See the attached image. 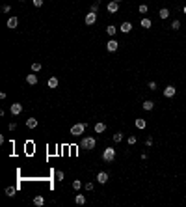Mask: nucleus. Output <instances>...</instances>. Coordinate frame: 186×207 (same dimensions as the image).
Masks as SVG:
<instances>
[{"label": "nucleus", "mask_w": 186, "mask_h": 207, "mask_svg": "<svg viewBox=\"0 0 186 207\" xmlns=\"http://www.w3.org/2000/svg\"><path fill=\"white\" fill-rule=\"evenodd\" d=\"M95 146H97V140H95L93 136H84V138H82V142H80V148H82V149H86V151L95 149Z\"/></svg>", "instance_id": "1"}, {"label": "nucleus", "mask_w": 186, "mask_h": 207, "mask_svg": "<svg viewBox=\"0 0 186 207\" xmlns=\"http://www.w3.org/2000/svg\"><path fill=\"white\" fill-rule=\"evenodd\" d=\"M102 160L104 162H114L115 160V148H106L102 151Z\"/></svg>", "instance_id": "2"}, {"label": "nucleus", "mask_w": 186, "mask_h": 207, "mask_svg": "<svg viewBox=\"0 0 186 207\" xmlns=\"http://www.w3.org/2000/svg\"><path fill=\"white\" fill-rule=\"evenodd\" d=\"M86 127H88L86 123H74L71 127V134L73 136H82L84 133H86Z\"/></svg>", "instance_id": "3"}, {"label": "nucleus", "mask_w": 186, "mask_h": 207, "mask_svg": "<svg viewBox=\"0 0 186 207\" xmlns=\"http://www.w3.org/2000/svg\"><path fill=\"white\" fill-rule=\"evenodd\" d=\"M95 23H97V13H95V11H89V13L86 15V24H88V26H93Z\"/></svg>", "instance_id": "4"}, {"label": "nucleus", "mask_w": 186, "mask_h": 207, "mask_svg": "<svg viewBox=\"0 0 186 207\" xmlns=\"http://www.w3.org/2000/svg\"><path fill=\"white\" fill-rule=\"evenodd\" d=\"M106 9H108V13H117L119 11V2H114V0H110L108 2V6H106Z\"/></svg>", "instance_id": "5"}, {"label": "nucleus", "mask_w": 186, "mask_h": 207, "mask_svg": "<svg viewBox=\"0 0 186 207\" xmlns=\"http://www.w3.org/2000/svg\"><path fill=\"white\" fill-rule=\"evenodd\" d=\"M175 93H177V90H175V86H166L164 88V97H175Z\"/></svg>", "instance_id": "6"}, {"label": "nucleus", "mask_w": 186, "mask_h": 207, "mask_svg": "<svg viewBox=\"0 0 186 207\" xmlns=\"http://www.w3.org/2000/svg\"><path fill=\"white\" fill-rule=\"evenodd\" d=\"M6 24H8V28H9V30H15V28L19 26V19L15 17V15H11V17L8 19V23H6Z\"/></svg>", "instance_id": "7"}, {"label": "nucleus", "mask_w": 186, "mask_h": 207, "mask_svg": "<svg viewBox=\"0 0 186 207\" xmlns=\"http://www.w3.org/2000/svg\"><path fill=\"white\" fill-rule=\"evenodd\" d=\"M117 49H119V43L115 41V39H110V41L106 43V50H108V52H115Z\"/></svg>", "instance_id": "8"}, {"label": "nucleus", "mask_w": 186, "mask_h": 207, "mask_svg": "<svg viewBox=\"0 0 186 207\" xmlns=\"http://www.w3.org/2000/svg\"><path fill=\"white\" fill-rule=\"evenodd\" d=\"M108 177H110V175L106 174V172H99V174H97V183H100V185L108 183Z\"/></svg>", "instance_id": "9"}, {"label": "nucleus", "mask_w": 186, "mask_h": 207, "mask_svg": "<svg viewBox=\"0 0 186 207\" xmlns=\"http://www.w3.org/2000/svg\"><path fill=\"white\" fill-rule=\"evenodd\" d=\"M9 110H11V114H13V116H19V114L22 112V105H21V103H13Z\"/></svg>", "instance_id": "10"}, {"label": "nucleus", "mask_w": 186, "mask_h": 207, "mask_svg": "<svg viewBox=\"0 0 186 207\" xmlns=\"http://www.w3.org/2000/svg\"><path fill=\"white\" fill-rule=\"evenodd\" d=\"M130 30H132V24H130L128 21H125V23H121V26H119V32H123V34H128Z\"/></svg>", "instance_id": "11"}, {"label": "nucleus", "mask_w": 186, "mask_h": 207, "mask_svg": "<svg viewBox=\"0 0 186 207\" xmlns=\"http://www.w3.org/2000/svg\"><path fill=\"white\" fill-rule=\"evenodd\" d=\"M47 84H48V88H50V90H54V88H58L60 80H58V77H54V75H52V77L48 78V82H47Z\"/></svg>", "instance_id": "12"}, {"label": "nucleus", "mask_w": 186, "mask_h": 207, "mask_svg": "<svg viewBox=\"0 0 186 207\" xmlns=\"http://www.w3.org/2000/svg\"><path fill=\"white\" fill-rule=\"evenodd\" d=\"M140 24H142V28H145V30H149L151 26H153V21H151L149 17H143L142 21H140Z\"/></svg>", "instance_id": "13"}, {"label": "nucleus", "mask_w": 186, "mask_h": 207, "mask_svg": "<svg viewBox=\"0 0 186 207\" xmlns=\"http://www.w3.org/2000/svg\"><path fill=\"white\" fill-rule=\"evenodd\" d=\"M106 131V123H102V122H99V123H95V133L100 134V133H104Z\"/></svg>", "instance_id": "14"}, {"label": "nucleus", "mask_w": 186, "mask_h": 207, "mask_svg": "<svg viewBox=\"0 0 186 207\" xmlns=\"http://www.w3.org/2000/svg\"><path fill=\"white\" fill-rule=\"evenodd\" d=\"M134 125H136V129H145V127H147V122H145V119H142V118H138L136 119V122H134Z\"/></svg>", "instance_id": "15"}, {"label": "nucleus", "mask_w": 186, "mask_h": 207, "mask_svg": "<svg viewBox=\"0 0 186 207\" xmlns=\"http://www.w3.org/2000/svg\"><path fill=\"white\" fill-rule=\"evenodd\" d=\"M26 82L30 86H36L37 84V75H26Z\"/></svg>", "instance_id": "16"}, {"label": "nucleus", "mask_w": 186, "mask_h": 207, "mask_svg": "<svg viewBox=\"0 0 186 207\" xmlns=\"http://www.w3.org/2000/svg\"><path fill=\"white\" fill-rule=\"evenodd\" d=\"M26 127H28V129H36V127H37V119H36V118H28V119H26Z\"/></svg>", "instance_id": "17"}, {"label": "nucleus", "mask_w": 186, "mask_h": 207, "mask_svg": "<svg viewBox=\"0 0 186 207\" xmlns=\"http://www.w3.org/2000/svg\"><path fill=\"white\" fill-rule=\"evenodd\" d=\"M158 17L162 19V21H166V19L169 17V9L168 8H162V9H160V13H158Z\"/></svg>", "instance_id": "18"}, {"label": "nucleus", "mask_w": 186, "mask_h": 207, "mask_svg": "<svg viewBox=\"0 0 186 207\" xmlns=\"http://www.w3.org/2000/svg\"><path fill=\"white\" fill-rule=\"evenodd\" d=\"M142 107H143V110H153L154 108V103H153V101H149V99H145Z\"/></svg>", "instance_id": "19"}, {"label": "nucleus", "mask_w": 186, "mask_h": 207, "mask_svg": "<svg viewBox=\"0 0 186 207\" xmlns=\"http://www.w3.org/2000/svg\"><path fill=\"white\" fill-rule=\"evenodd\" d=\"M115 32H117V28H115L114 24H108V26H106V34H108L110 37H114V36H115Z\"/></svg>", "instance_id": "20"}, {"label": "nucleus", "mask_w": 186, "mask_h": 207, "mask_svg": "<svg viewBox=\"0 0 186 207\" xmlns=\"http://www.w3.org/2000/svg\"><path fill=\"white\" fill-rule=\"evenodd\" d=\"M34 205H37V207L45 205V198L43 196H34Z\"/></svg>", "instance_id": "21"}, {"label": "nucleus", "mask_w": 186, "mask_h": 207, "mask_svg": "<svg viewBox=\"0 0 186 207\" xmlns=\"http://www.w3.org/2000/svg\"><path fill=\"white\" fill-rule=\"evenodd\" d=\"M74 201H77L78 205H84V203H86V196H84V194H77V198H74Z\"/></svg>", "instance_id": "22"}, {"label": "nucleus", "mask_w": 186, "mask_h": 207, "mask_svg": "<svg viewBox=\"0 0 186 207\" xmlns=\"http://www.w3.org/2000/svg\"><path fill=\"white\" fill-rule=\"evenodd\" d=\"M15 192H17V189H15V187H8V189H6V196H9V198H13Z\"/></svg>", "instance_id": "23"}, {"label": "nucleus", "mask_w": 186, "mask_h": 207, "mask_svg": "<svg viewBox=\"0 0 186 207\" xmlns=\"http://www.w3.org/2000/svg\"><path fill=\"white\" fill-rule=\"evenodd\" d=\"M112 140H114L115 144H119V142H121V140H123V133H115V134L112 136Z\"/></svg>", "instance_id": "24"}, {"label": "nucleus", "mask_w": 186, "mask_h": 207, "mask_svg": "<svg viewBox=\"0 0 186 207\" xmlns=\"http://www.w3.org/2000/svg\"><path fill=\"white\" fill-rule=\"evenodd\" d=\"M80 189H82V181H80V179H74V181H73V190H80Z\"/></svg>", "instance_id": "25"}, {"label": "nucleus", "mask_w": 186, "mask_h": 207, "mask_svg": "<svg viewBox=\"0 0 186 207\" xmlns=\"http://www.w3.org/2000/svg\"><path fill=\"white\" fill-rule=\"evenodd\" d=\"M32 71H34V73H39V71H41V64H39V62H34V64H32Z\"/></svg>", "instance_id": "26"}, {"label": "nucleus", "mask_w": 186, "mask_h": 207, "mask_svg": "<svg viewBox=\"0 0 186 207\" xmlns=\"http://www.w3.org/2000/svg\"><path fill=\"white\" fill-rule=\"evenodd\" d=\"M127 142H128V146H134V144L138 142V138H136V136H134V134H130L128 138H127Z\"/></svg>", "instance_id": "27"}, {"label": "nucleus", "mask_w": 186, "mask_h": 207, "mask_svg": "<svg viewBox=\"0 0 186 207\" xmlns=\"http://www.w3.org/2000/svg\"><path fill=\"white\" fill-rule=\"evenodd\" d=\"M99 6H100V4L97 2V0H95V2L91 4V8H89V11H95V13H97V11H99Z\"/></svg>", "instance_id": "28"}, {"label": "nucleus", "mask_w": 186, "mask_h": 207, "mask_svg": "<svg viewBox=\"0 0 186 207\" xmlns=\"http://www.w3.org/2000/svg\"><path fill=\"white\" fill-rule=\"evenodd\" d=\"M56 179H58V181H63V179H65V174H63L62 170H58V172H56Z\"/></svg>", "instance_id": "29"}, {"label": "nucleus", "mask_w": 186, "mask_h": 207, "mask_svg": "<svg viewBox=\"0 0 186 207\" xmlns=\"http://www.w3.org/2000/svg\"><path fill=\"white\" fill-rule=\"evenodd\" d=\"M171 28H173V30H179V28H180V21H179V19H175V21L171 23Z\"/></svg>", "instance_id": "30"}, {"label": "nucleus", "mask_w": 186, "mask_h": 207, "mask_svg": "<svg viewBox=\"0 0 186 207\" xmlns=\"http://www.w3.org/2000/svg\"><path fill=\"white\" fill-rule=\"evenodd\" d=\"M147 88L151 90V92H154V90H157V82H154V80H151V82L147 84Z\"/></svg>", "instance_id": "31"}, {"label": "nucleus", "mask_w": 186, "mask_h": 207, "mask_svg": "<svg viewBox=\"0 0 186 207\" xmlns=\"http://www.w3.org/2000/svg\"><path fill=\"white\" fill-rule=\"evenodd\" d=\"M138 9H140V13H147V11H149V8H147V4H142V6H140Z\"/></svg>", "instance_id": "32"}, {"label": "nucleus", "mask_w": 186, "mask_h": 207, "mask_svg": "<svg viewBox=\"0 0 186 207\" xmlns=\"http://www.w3.org/2000/svg\"><path fill=\"white\" fill-rule=\"evenodd\" d=\"M32 4H34L36 8H41V6H43V0H32Z\"/></svg>", "instance_id": "33"}, {"label": "nucleus", "mask_w": 186, "mask_h": 207, "mask_svg": "<svg viewBox=\"0 0 186 207\" xmlns=\"http://www.w3.org/2000/svg\"><path fill=\"white\" fill-rule=\"evenodd\" d=\"M93 183H91V181H88V183H86V190H89V192H91V190H93Z\"/></svg>", "instance_id": "34"}, {"label": "nucleus", "mask_w": 186, "mask_h": 207, "mask_svg": "<svg viewBox=\"0 0 186 207\" xmlns=\"http://www.w3.org/2000/svg\"><path fill=\"white\" fill-rule=\"evenodd\" d=\"M145 146H147V148H151V146H153V138H151V136H147V140H145Z\"/></svg>", "instance_id": "35"}, {"label": "nucleus", "mask_w": 186, "mask_h": 207, "mask_svg": "<svg viewBox=\"0 0 186 207\" xmlns=\"http://www.w3.org/2000/svg\"><path fill=\"white\" fill-rule=\"evenodd\" d=\"M2 11H4V13H9V11H11V8H9V6H8V4H6V6H4V8H2Z\"/></svg>", "instance_id": "36"}, {"label": "nucleus", "mask_w": 186, "mask_h": 207, "mask_svg": "<svg viewBox=\"0 0 186 207\" xmlns=\"http://www.w3.org/2000/svg\"><path fill=\"white\" fill-rule=\"evenodd\" d=\"M15 129H17V123H15V122L9 123V131H15Z\"/></svg>", "instance_id": "37"}, {"label": "nucleus", "mask_w": 186, "mask_h": 207, "mask_svg": "<svg viewBox=\"0 0 186 207\" xmlns=\"http://www.w3.org/2000/svg\"><path fill=\"white\" fill-rule=\"evenodd\" d=\"M182 11H184V15H186V6H184V8H182Z\"/></svg>", "instance_id": "38"}, {"label": "nucleus", "mask_w": 186, "mask_h": 207, "mask_svg": "<svg viewBox=\"0 0 186 207\" xmlns=\"http://www.w3.org/2000/svg\"><path fill=\"white\" fill-rule=\"evenodd\" d=\"M114 2H121V0H114Z\"/></svg>", "instance_id": "39"}, {"label": "nucleus", "mask_w": 186, "mask_h": 207, "mask_svg": "<svg viewBox=\"0 0 186 207\" xmlns=\"http://www.w3.org/2000/svg\"><path fill=\"white\" fill-rule=\"evenodd\" d=\"M21 2H24V0H21Z\"/></svg>", "instance_id": "40"}]
</instances>
